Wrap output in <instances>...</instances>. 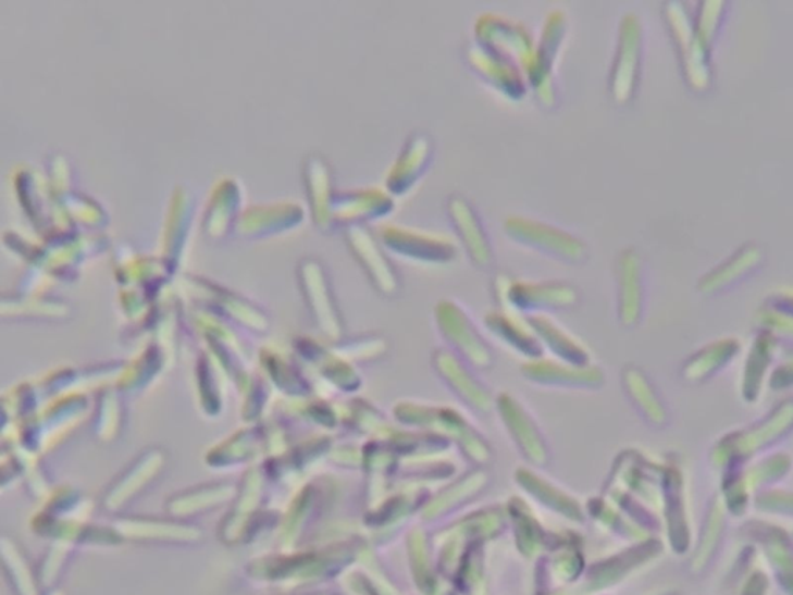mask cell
Here are the masks:
<instances>
[{"label": "cell", "mask_w": 793, "mask_h": 595, "mask_svg": "<svg viewBox=\"0 0 793 595\" xmlns=\"http://www.w3.org/2000/svg\"><path fill=\"white\" fill-rule=\"evenodd\" d=\"M641 50V25L637 17L628 14L620 25L619 50L610 72V89L617 101H627L634 89Z\"/></svg>", "instance_id": "7"}, {"label": "cell", "mask_w": 793, "mask_h": 595, "mask_svg": "<svg viewBox=\"0 0 793 595\" xmlns=\"http://www.w3.org/2000/svg\"><path fill=\"white\" fill-rule=\"evenodd\" d=\"M467 60L473 71L493 89L506 95L510 100H519L524 97L525 90H528V78L513 62L496 57L478 42L468 47Z\"/></svg>", "instance_id": "6"}, {"label": "cell", "mask_w": 793, "mask_h": 595, "mask_svg": "<svg viewBox=\"0 0 793 595\" xmlns=\"http://www.w3.org/2000/svg\"><path fill=\"white\" fill-rule=\"evenodd\" d=\"M379 239L391 253L423 264H445L459 253L456 240L445 233L418 226L385 224L380 226Z\"/></svg>", "instance_id": "2"}, {"label": "cell", "mask_w": 793, "mask_h": 595, "mask_svg": "<svg viewBox=\"0 0 793 595\" xmlns=\"http://www.w3.org/2000/svg\"><path fill=\"white\" fill-rule=\"evenodd\" d=\"M357 236L360 257L363 261L368 262V269L371 270V275H374L376 283L385 288L386 292H393L397 287V277L393 265L387 262V258L379 250V246L372 240V237L364 235L363 232H358Z\"/></svg>", "instance_id": "10"}, {"label": "cell", "mask_w": 793, "mask_h": 595, "mask_svg": "<svg viewBox=\"0 0 793 595\" xmlns=\"http://www.w3.org/2000/svg\"><path fill=\"white\" fill-rule=\"evenodd\" d=\"M474 33L479 46L496 57L513 62L524 75L528 73L535 57L536 42L522 22L504 14L484 13L478 17Z\"/></svg>", "instance_id": "1"}, {"label": "cell", "mask_w": 793, "mask_h": 595, "mask_svg": "<svg viewBox=\"0 0 793 595\" xmlns=\"http://www.w3.org/2000/svg\"><path fill=\"white\" fill-rule=\"evenodd\" d=\"M499 283L509 292L513 301L519 305H538V302H549V305H566L572 301V288L562 286V284H536L525 283V281H509L506 277H499Z\"/></svg>", "instance_id": "9"}, {"label": "cell", "mask_w": 793, "mask_h": 595, "mask_svg": "<svg viewBox=\"0 0 793 595\" xmlns=\"http://www.w3.org/2000/svg\"><path fill=\"white\" fill-rule=\"evenodd\" d=\"M504 232L513 243L560 261L580 262L587 257V246L579 236L538 219L509 216L504 222Z\"/></svg>", "instance_id": "3"}, {"label": "cell", "mask_w": 793, "mask_h": 595, "mask_svg": "<svg viewBox=\"0 0 793 595\" xmlns=\"http://www.w3.org/2000/svg\"><path fill=\"white\" fill-rule=\"evenodd\" d=\"M566 30H568L566 11L550 10L544 20L540 41L536 42L535 57L525 73L530 87L535 90L541 103L546 106H554L557 100L554 79L555 62H557L562 42H565Z\"/></svg>", "instance_id": "4"}, {"label": "cell", "mask_w": 793, "mask_h": 595, "mask_svg": "<svg viewBox=\"0 0 793 595\" xmlns=\"http://www.w3.org/2000/svg\"><path fill=\"white\" fill-rule=\"evenodd\" d=\"M433 157V144L423 134H412L391 164L385 177V188L394 197L405 196L418 185Z\"/></svg>", "instance_id": "5"}, {"label": "cell", "mask_w": 793, "mask_h": 595, "mask_svg": "<svg viewBox=\"0 0 793 595\" xmlns=\"http://www.w3.org/2000/svg\"><path fill=\"white\" fill-rule=\"evenodd\" d=\"M448 214L471 261L479 268H487L492 264V244H490L487 233L473 207L462 197L455 196L448 200Z\"/></svg>", "instance_id": "8"}]
</instances>
